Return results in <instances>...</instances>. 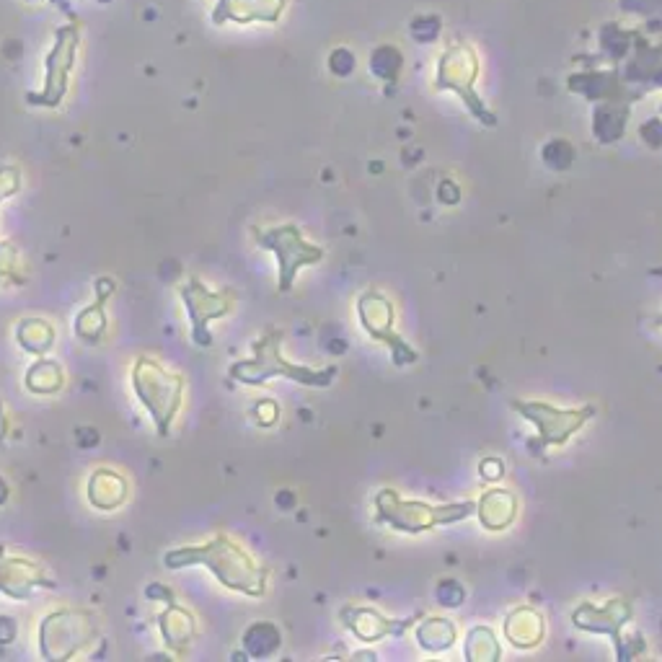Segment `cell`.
I'll use <instances>...</instances> for the list:
<instances>
[{
    "instance_id": "6da1fadb",
    "label": "cell",
    "mask_w": 662,
    "mask_h": 662,
    "mask_svg": "<svg viewBox=\"0 0 662 662\" xmlns=\"http://www.w3.org/2000/svg\"><path fill=\"white\" fill-rule=\"evenodd\" d=\"M163 567H205L228 590L259 598L267 593V569L228 536H213L207 544L182 546L163 554Z\"/></svg>"
},
{
    "instance_id": "7a4b0ae2",
    "label": "cell",
    "mask_w": 662,
    "mask_h": 662,
    "mask_svg": "<svg viewBox=\"0 0 662 662\" xmlns=\"http://www.w3.org/2000/svg\"><path fill=\"white\" fill-rule=\"evenodd\" d=\"M130 386L138 396L140 406L150 414L161 438H169L174 419L184 404V375L169 370L161 360L150 355H138L132 360Z\"/></svg>"
},
{
    "instance_id": "3957f363",
    "label": "cell",
    "mask_w": 662,
    "mask_h": 662,
    "mask_svg": "<svg viewBox=\"0 0 662 662\" xmlns=\"http://www.w3.org/2000/svg\"><path fill=\"white\" fill-rule=\"evenodd\" d=\"M282 331H267L262 339L254 342V357L251 360H238L231 365V378L246 386H262V383L272 381V378H290L303 386H329L337 375V368L326 370H311L303 365L288 363L280 352Z\"/></svg>"
},
{
    "instance_id": "277c9868",
    "label": "cell",
    "mask_w": 662,
    "mask_h": 662,
    "mask_svg": "<svg viewBox=\"0 0 662 662\" xmlns=\"http://www.w3.org/2000/svg\"><path fill=\"white\" fill-rule=\"evenodd\" d=\"M99 621L91 611L57 608L39 624V655L50 662H65L83 655L99 639Z\"/></svg>"
},
{
    "instance_id": "5b68a950",
    "label": "cell",
    "mask_w": 662,
    "mask_h": 662,
    "mask_svg": "<svg viewBox=\"0 0 662 662\" xmlns=\"http://www.w3.org/2000/svg\"><path fill=\"white\" fill-rule=\"evenodd\" d=\"M378 520L394 525L404 533H422L430 531L435 525L443 523H458L474 510V502H458V505L448 507H430L425 502H406L401 500L399 494L394 492H381L378 494Z\"/></svg>"
},
{
    "instance_id": "8992f818",
    "label": "cell",
    "mask_w": 662,
    "mask_h": 662,
    "mask_svg": "<svg viewBox=\"0 0 662 662\" xmlns=\"http://www.w3.org/2000/svg\"><path fill=\"white\" fill-rule=\"evenodd\" d=\"M476 78H479V57L469 44H453L448 52L438 60V73H435V88L440 91H453L461 96V101L469 107V112L484 125L492 127L497 119L489 112L481 99L476 96Z\"/></svg>"
},
{
    "instance_id": "52a82bcc",
    "label": "cell",
    "mask_w": 662,
    "mask_h": 662,
    "mask_svg": "<svg viewBox=\"0 0 662 662\" xmlns=\"http://www.w3.org/2000/svg\"><path fill=\"white\" fill-rule=\"evenodd\" d=\"M254 241L259 249L272 251L280 264V290L288 293L293 288L300 267L319 262L324 251L319 246L306 244L295 225H275V228H254Z\"/></svg>"
},
{
    "instance_id": "ba28073f",
    "label": "cell",
    "mask_w": 662,
    "mask_h": 662,
    "mask_svg": "<svg viewBox=\"0 0 662 662\" xmlns=\"http://www.w3.org/2000/svg\"><path fill=\"white\" fill-rule=\"evenodd\" d=\"M179 298H182L189 324H192V342L207 350L213 344V334L207 331V326L233 311V295L228 290H220V293L210 290L200 277L192 275L179 288Z\"/></svg>"
},
{
    "instance_id": "9c48e42d",
    "label": "cell",
    "mask_w": 662,
    "mask_h": 662,
    "mask_svg": "<svg viewBox=\"0 0 662 662\" xmlns=\"http://www.w3.org/2000/svg\"><path fill=\"white\" fill-rule=\"evenodd\" d=\"M513 406L518 412H523L525 419L536 422L538 432H541V443L544 445L567 443V440L593 417V406L582 409V412H562V409H554V406L549 404H520V401H515Z\"/></svg>"
},
{
    "instance_id": "30bf717a",
    "label": "cell",
    "mask_w": 662,
    "mask_h": 662,
    "mask_svg": "<svg viewBox=\"0 0 662 662\" xmlns=\"http://www.w3.org/2000/svg\"><path fill=\"white\" fill-rule=\"evenodd\" d=\"M37 588H55V582L47 580L37 562L0 549V593L13 600H26Z\"/></svg>"
},
{
    "instance_id": "8fae6325",
    "label": "cell",
    "mask_w": 662,
    "mask_h": 662,
    "mask_svg": "<svg viewBox=\"0 0 662 662\" xmlns=\"http://www.w3.org/2000/svg\"><path fill=\"white\" fill-rule=\"evenodd\" d=\"M360 321H363L365 329L370 331V337L383 339V342L394 350L396 365L414 363V350L406 342H401L399 337L391 334V324H394V308L388 303L383 295L368 293L360 300Z\"/></svg>"
},
{
    "instance_id": "7c38bea8",
    "label": "cell",
    "mask_w": 662,
    "mask_h": 662,
    "mask_svg": "<svg viewBox=\"0 0 662 662\" xmlns=\"http://www.w3.org/2000/svg\"><path fill=\"white\" fill-rule=\"evenodd\" d=\"M86 500L101 513L119 510L130 500V484H127L125 474H119L117 469H107V466L91 471L86 481Z\"/></svg>"
},
{
    "instance_id": "4fadbf2b",
    "label": "cell",
    "mask_w": 662,
    "mask_h": 662,
    "mask_svg": "<svg viewBox=\"0 0 662 662\" xmlns=\"http://www.w3.org/2000/svg\"><path fill=\"white\" fill-rule=\"evenodd\" d=\"M631 613H634V608L626 603V600H611V603H606L603 608H595V606H580L575 611V624L580 626V629L585 631H595V634H611L613 642H616V647H619V655H621V634L619 629L626 624V621L631 619Z\"/></svg>"
},
{
    "instance_id": "5bb4252c",
    "label": "cell",
    "mask_w": 662,
    "mask_h": 662,
    "mask_svg": "<svg viewBox=\"0 0 662 662\" xmlns=\"http://www.w3.org/2000/svg\"><path fill=\"white\" fill-rule=\"evenodd\" d=\"M112 295V277H99V280H96V300L75 316V337L88 344H99L101 339L107 337V300L112 298Z\"/></svg>"
},
{
    "instance_id": "9a60e30c",
    "label": "cell",
    "mask_w": 662,
    "mask_h": 662,
    "mask_svg": "<svg viewBox=\"0 0 662 662\" xmlns=\"http://www.w3.org/2000/svg\"><path fill=\"white\" fill-rule=\"evenodd\" d=\"M158 629H161L163 644L169 647V652L174 657L187 655L189 644L197 637V619L189 608L179 606V603H169L166 611L158 616Z\"/></svg>"
},
{
    "instance_id": "2e32d148",
    "label": "cell",
    "mask_w": 662,
    "mask_h": 662,
    "mask_svg": "<svg viewBox=\"0 0 662 662\" xmlns=\"http://www.w3.org/2000/svg\"><path fill=\"white\" fill-rule=\"evenodd\" d=\"M285 0H220L215 21H277L282 16Z\"/></svg>"
},
{
    "instance_id": "e0dca14e",
    "label": "cell",
    "mask_w": 662,
    "mask_h": 662,
    "mask_svg": "<svg viewBox=\"0 0 662 662\" xmlns=\"http://www.w3.org/2000/svg\"><path fill=\"white\" fill-rule=\"evenodd\" d=\"M16 342L29 355L44 357L55 347V326L47 319H21L16 324Z\"/></svg>"
},
{
    "instance_id": "ac0fdd59",
    "label": "cell",
    "mask_w": 662,
    "mask_h": 662,
    "mask_svg": "<svg viewBox=\"0 0 662 662\" xmlns=\"http://www.w3.org/2000/svg\"><path fill=\"white\" fill-rule=\"evenodd\" d=\"M24 386L32 391V394L39 396H52L57 391H63L65 386V370L63 365L57 363V360H50V357H42L32 368L26 370L24 375Z\"/></svg>"
},
{
    "instance_id": "d6986e66",
    "label": "cell",
    "mask_w": 662,
    "mask_h": 662,
    "mask_svg": "<svg viewBox=\"0 0 662 662\" xmlns=\"http://www.w3.org/2000/svg\"><path fill=\"white\" fill-rule=\"evenodd\" d=\"M507 637L515 647H536L544 637V624H541V616L531 608H518V611L507 619L505 624Z\"/></svg>"
},
{
    "instance_id": "ffe728a7",
    "label": "cell",
    "mask_w": 662,
    "mask_h": 662,
    "mask_svg": "<svg viewBox=\"0 0 662 662\" xmlns=\"http://www.w3.org/2000/svg\"><path fill=\"white\" fill-rule=\"evenodd\" d=\"M282 644V634L275 624L269 621H259V624H251L244 631V650L249 657H272Z\"/></svg>"
},
{
    "instance_id": "44dd1931",
    "label": "cell",
    "mask_w": 662,
    "mask_h": 662,
    "mask_svg": "<svg viewBox=\"0 0 662 662\" xmlns=\"http://www.w3.org/2000/svg\"><path fill=\"white\" fill-rule=\"evenodd\" d=\"M515 510H518V505H515L513 494L489 492L484 494V500H481V523L492 528V531H500V528L513 523Z\"/></svg>"
},
{
    "instance_id": "7402d4cb",
    "label": "cell",
    "mask_w": 662,
    "mask_h": 662,
    "mask_svg": "<svg viewBox=\"0 0 662 662\" xmlns=\"http://www.w3.org/2000/svg\"><path fill=\"white\" fill-rule=\"evenodd\" d=\"M626 75H629V81L662 86V47H639Z\"/></svg>"
},
{
    "instance_id": "603a6c76",
    "label": "cell",
    "mask_w": 662,
    "mask_h": 662,
    "mask_svg": "<svg viewBox=\"0 0 662 662\" xmlns=\"http://www.w3.org/2000/svg\"><path fill=\"white\" fill-rule=\"evenodd\" d=\"M357 613L363 616L365 624L360 619H350V616H344V624L350 626L357 637L365 639V642H375V639H381L386 637V634H394V631L401 629L394 621L383 619V616H378V613L370 611V608H357Z\"/></svg>"
},
{
    "instance_id": "cb8c5ba5",
    "label": "cell",
    "mask_w": 662,
    "mask_h": 662,
    "mask_svg": "<svg viewBox=\"0 0 662 662\" xmlns=\"http://www.w3.org/2000/svg\"><path fill=\"white\" fill-rule=\"evenodd\" d=\"M626 125V107H619L616 101H608L603 107L595 109V135H598L603 143H611V140H619L621 132Z\"/></svg>"
},
{
    "instance_id": "d4e9b609",
    "label": "cell",
    "mask_w": 662,
    "mask_h": 662,
    "mask_svg": "<svg viewBox=\"0 0 662 662\" xmlns=\"http://www.w3.org/2000/svg\"><path fill=\"white\" fill-rule=\"evenodd\" d=\"M569 88H575L588 99H606L619 88V81L613 73H580L575 78H569Z\"/></svg>"
},
{
    "instance_id": "484cf974",
    "label": "cell",
    "mask_w": 662,
    "mask_h": 662,
    "mask_svg": "<svg viewBox=\"0 0 662 662\" xmlns=\"http://www.w3.org/2000/svg\"><path fill=\"white\" fill-rule=\"evenodd\" d=\"M417 639L425 650H448L450 644L456 642V626L445 619H427L417 629Z\"/></svg>"
},
{
    "instance_id": "4316f807",
    "label": "cell",
    "mask_w": 662,
    "mask_h": 662,
    "mask_svg": "<svg viewBox=\"0 0 662 662\" xmlns=\"http://www.w3.org/2000/svg\"><path fill=\"white\" fill-rule=\"evenodd\" d=\"M401 68H404V55L391 44L375 47L373 55H370V73L375 78H381V81H396Z\"/></svg>"
},
{
    "instance_id": "83f0119b",
    "label": "cell",
    "mask_w": 662,
    "mask_h": 662,
    "mask_svg": "<svg viewBox=\"0 0 662 662\" xmlns=\"http://www.w3.org/2000/svg\"><path fill=\"white\" fill-rule=\"evenodd\" d=\"M24 280V262H21L19 249L11 241H0V288L21 285Z\"/></svg>"
},
{
    "instance_id": "f1b7e54d",
    "label": "cell",
    "mask_w": 662,
    "mask_h": 662,
    "mask_svg": "<svg viewBox=\"0 0 662 662\" xmlns=\"http://www.w3.org/2000/svg\"><path fill=\"white\" fill-rule=\"evenodd\" d=\"M440 37V19L438 16H419L412 21V39L414 42H435Z\"/></svg>"
},
{
    "instance_id": "f546056e",
    "label": "cell",
    "mask_w": 662,
    "mask_h": 662,
    "mask_svg": "<svg viewBox=\"0 0 662 662\" xmlns=\"http://www.w3.org/2000/svg\"><path fill=\"white\" fill-rule=\"evenodd\" d=\"M355 65H357L355 55H352L347 47H337V50L329 55V70L334 75H339V78H347V75H352Z\"/></svg>"
},
{
    "instance_id": "4dcf8cb0",
    "label": "cell",
    "mask_w": 662,
    "mask_h": 662,
    "mask_svg": "<svg viewBox=\"0 0 662 662\" xmlns=\"http://www.w3.org/2000/svg\"><path fill=\"white\" fill-rule=\"evenodd\" d=\"M544 158L549 163L551 169H567L569 163H572V148L562 140H554L544 148Z\"/></svg>"
},
{
    "instance_id": "1f68e13d",
    "label": "cell",
    "mask_w": 662,
    "mask_h": 662,
    "mask_svg": "<svg viewBox=\"0 0 662 662\" xmlns=\"http://www.w3.org/2000/svg\"><path fill=\"white\" fill-rule=\"evenodd\" d=\"M21 189V174L13 166H0V205L11 200L13 194Z\"/></svg>"
},
{
    "instance_id": "d6a6232c",
    "label": "cell",
    "mask_w": 662,
    "mask_h": 662,
    "mask_svg": "<svg viewBox=\"0 0 662 662\" xmlns=\"http://www.w3.org/2000/svg\"><path fill=\"white\" fill-rule=\"evenodd\" d=\"M251 412H254V419H257L259 425L262 427H269V425H275L277 422V414H280V409H277V404L275 401H259V404H254V409H251Z\"/></svg>"
},
{
    "instance_id": "836d02e7",
    "label": "cell",
    "mask_w": 662,
    "mask_h": 662,
    "mask_svg": "<svg viewBox=\"0 0 662 662\" xmlns=\"http://www.w3.org/2000/svg\"><path fill=\"white\" fill-rule=\"evenodd\" d=\"M445 582H448V588H445V585H440L438 588L440 603H443V606H458L463 600V588L453 580H445Z\"/></svg>"
},
{
    "instance_id": "e575fe53",
    "label": "cell",
    "mask_w": 662,
    "mask_h": 662,
    "mask_svg": "<svg viewBox=\"0 0 662 662\" xmlns=\"http://www.w3.org/2000/svg\"><path fill=\"white\" fill-rule=\"evenodd\" d=\"M145 598L158 600V603H166V606H169V603H174L176 600V595H174V590L166 588V585H161V582H150L148 588H145Z\"/></svg>"
},
{
    "instance_id": "d590c367",
    "label": "cell",
    "mask_w": 662,
    "mask_h": 662,
    "mask_svg": "<svg viewBox=\"0 0 662 662\" xmlns=\"http://www.w3.org/2000/svg\"><path fill=\"white\" fill-rule=\"evenodd\" d=\"M19 634V624L11 616H0V644H11Z\"/></svg>"
},
{
    "instance_id": "8d00e7d4",
    "label": "cell",
    "mask_w": 662,
    "mask_h": 662,
    "mask_svg": "<svg viewBox=\"0 0 662 662\" xmlns=\"http://www.w3.org/2000/svg\"><path fill=\"white\" fill-rule=\"evenodd\" d=\"M99 430H94V427H83V430H78V443L83 445V448H94V445H99Z\"/></svg>"
},
{
    "instance_id": "74e56055",
    "label": "cell",
    "mask_w": 662,
    "mask_h": 662,
    "mask_svg": "<svg viewBox=\"0 0 662 662\" xmlns=\"http://www.w3.org/2000/svg\"><path fill=\"white\" fill-rule=\"evenodd\" d=\"M8 438V414H6V404L0 401V443Z\"/></svg>"
},
{
    "instance_id": "f35d334b",
    "label": "cell",
    "mask_w": 662,
    "mask_h": 662,
    "mask_svg": "<svg viewBox=\"0 0 662 662\" xmlns=\"http://www.w3.org/2000/svg\"><path fill=\"white\" fill-rule=\"evenodd\" d=\"M481 471H484V474H492V476H489V479H500V476H502V463L500 461L484 463V466H481Z\"/></svg>"
},
{
    "instance_id": "ab89813d",
    "label": "cell",
    "mask_w": 662,
    "mask_h": 662,
    "mask_svg": "<svg viewBox=\"0 0 662 662\" xmlns=\"http://www.w3.org/2000/svg\"><path fill=\"white\" fill-rule=\"evenodd\" d=\"M8 500H11V487H8V481L0 476V507L6 505Z\"/></svg>"
}]
</instances>
